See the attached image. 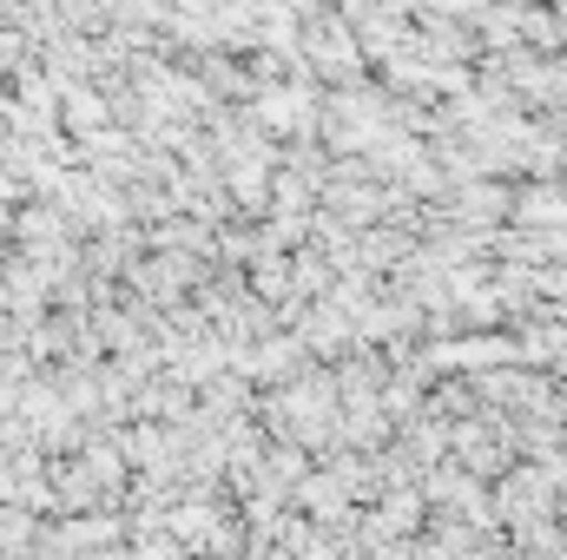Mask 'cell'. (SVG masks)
Returning <instances> with one entry per match:
<instances>
[{
    "mask_svg": "<svg viewBox=\"0 0 567 560\" xmlns=\"http://www.w3.org/2000/svg\"><path fill=\"white\" fill-rule=\"evenodd\" d=\"M508 211L522 225H567V185H528L522 198H508Z\"/></svg>",
    "mask_w": 567,
    "mask_h": 560,
    "instance_id": "cell-1",
    "label": "cell"
}]
</instances>
